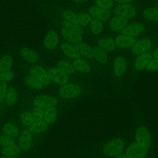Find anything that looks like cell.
<instances>
[{"label":"cell","mask_w":158,"mask_h":158,"mask_svg":"<svg viewBox=\"0 0 158 158\" xmlns=\"http://www.w3.org/2000/svg\"><path fill=\"white\" fill-rule=\"evenodd\" d=\"M58 40L59 38L57 33L54 30H50L46 35L44 44L46 48L51 49L57 46Z\"/></svg>","instance_id":"d6986e66"},{"label":"cell","mask_w":158,"mask_h":158,"mask_svg":"<svg viewBox=\"0 0 158 158\" xmlns=\"http://www.w3.org/2000/svg\"><path fill=\"white\" fill-rule=\"evenodd\" d=\"M74 2H78V3H80V2H83L87 0H73Z\"/></svg>","instance_id":"c3c4849f"},{"label":"cell","mask_w":158,"mask_h":158,"mask_svg":"<svg viewBox=\"0 0 158 158\" xmlns=\"http://www.w3.org/2000/svg\"><path fill=\"white\" fill-rule=\"evenodd\" d=\"M157 8H158V1H157Z\"/></svg>","instance_id":"816d5d0a"},{"label":"cell","mask_w":158,"mask_h":158,"mask_svg":"<svg viewBox=\"0 0 158 158\" xmlns=\"http://www.w3.org/2000/svg\"><path fill=\"white\" fill-rule=\"evenodd\" d=\"M61 33L63 37L69 42L73 44H77L82 42L83 37L81 35H79L75 32L72 31L66 28H63L61 30Z\"/></svg>","instance_id":"e0dca14e"},{"label":"cell","mask_w":158,"mask_h":158,"mask_svg":"<svg viewBox=\"0 0 158 158\" xmlns=\"http://www.w3.org/2000/svg\"><path fill=\"white\" fill-rule=\"evenodd\" d=\"M62 25L64 27V28H66L67 29L72 31L75 32L79 35H81L83 33V30L82 27L79 25H76L72 23H70L65 20H64L62 22Z\"/></svg>","instance_id":"d590c367"},{"label":"cell","mask_w":158,"mask_h":158,"mask_svg":"<svg viewBox=\"0 0 158 158\" xmlns=\"http://www.w3.org/2000/svg\"><path fill=\"white\" fill-rule=\"evenodd\" d=\"M1 158H14V157H12V156H9L4 155V156H2Z\"/></svg>","instance_id":"681fc988"},{"label":"cell","mask_w":158,"mask_h":158,"mask_svg":"<svg viewBox=\"0 0 158 158\" xmlns=\"http://www.w3.org/2000/svg\"><path fill=\"white\" fill-rule=\"evenodd\" d=\"M152 59V55L151 53L146 52L139 55L135 61V67L138 70L146 69V66Z\"/></svg>","instance_id":"9a60e30c"},{"label":"cell","mask_w":158,"mask_h":158,"mask_svg":"<svg viewBox=\"0 0 158 158\" xmlns=\"http://www.w3.org/2000/svg\"><path fill=\"white\" fill-rule=\"evenodd\" d=\"M124 141L120 138H115L107 143L103 148L105 155L109 157H115L121 154L124 149Z\"/></svg>","instance_id":"6da1fadb"},{"label":"cell","mask_w":158,"mask_h":158,"mask_svg":"<svg viewBox=\"0 0 158 158\" xmlns=\"http://www.w3.org/2000/svg\"><path fill=\"white\" fill-rule=\"evenodd\" d=\"M147 152V149L135 143L127 148L125 154L130 158H145Z\"/></svg>","instance_id":"8992f818"},{"label":"cell","mask_w":158,"mask_h":158,"mask_svg":"<svg viewBox=\"0 0 158 158\" xmlns=\"http://www.w3.org/2000/svg\"><path fill=\"white\" fill-rule=\"evenodd\" d=\"M146 69L149 71H157L158 70V60L152 59L148 65L146 66Z\"/></svg>","instance_id":"7bdbcfd3"},{"label":"cell","mask_w":158,"mask_h":158,"mask_svg":"<svg viewBox=\"0 0 158 158\" xmlns=\"http://www.w3.org/2000/svg\"><path fill=\"white\" fill-rule=\"evenodd\" d=\"M3 132L5 135L12 137H17L19 135L18 127L12 123H7L4 125Z\"/></svg>","instance_id":"83f0119b"},{"label":"cell","mask_w":158,"mask_h":158,"mask_svg":"<svg viewBox=\"0 0 158 158\" xmlns=\"http://www.w3.org/2000/svg\"><path fill=\"white\" fill-rule=\"evenodd\" d=\"M80 86L75 84H66L61 86L59 89V94L64 99H72L76 98L80 93Z\"/></svg>","instance_id":"7a4b0ae2"},{"label":"cell","mask_w":158,"mask_h":158,"mask_svg":"<svg viewBox=\"0 0 158 158\" xmlns=\"http://www.w3.org/2000/svg\"><path fill=\"white\" fill-rule=\"evenodd\" d=\"M24 80L28 86L35 89H41L44 86L40 81L32 77L31 75L25 77Z\"/></svg>","instance_id":"d6a6232c"},{"label":"cell","mask_w":158,"mask_h":158,"mask_svg":"<svg viewBox=\"0 0 158 158\" xmlns=\"http://www.w3.org/2000/svg\"><path fill=\"white\" fill-rule=\"evenodd\" d=\"M33 104L35 106L44 110L48 108L55 107L57 104V100L51 96L40 95L34 98Z\"/></svg>","instance_id":"277c9868"},{"label":"cell","mask_w":158,"mask_h":158,"mask_svg":"<svg viewBox=\"0 0 158 158\" xmlns=\"http://www.w3.org/2000/svg\"><path fill=\"white\" fill-rule=\"evenodd\" d=\"M62 15L65 21L76 25H80L77 15L71 10H64L62 13Z\"/></svg>","instance_id":"836d02e7"},{"label":"cell","mask_w":158,"mask_h":158,"mask_svg":"<svg viewBox=\"0 0 158 158\" xmlns=\"http://www.w3.org/2000/svg\"><path fill=\"white\" fill-rule=\"evenodd\" d=\"M98 44L100 48L107 52H113L116 48L114 41L110 38L101 39L98 41Z\"/></svg>","instance_id":"603a6c76"},{"label":"cell","mask_w":158,"mask_h":158,"mask_svg":"<svg viewBox=\"0 0 158 158\" xmlns=\"http://www.w3.org/2000/svg\"><path fill=\"white\" fill-rule=\"evenodd\" d=\"M19 143L20 149L25 151L30 149L31 145V133L28 130H23L20 134Z\"/></svg>","instance_id":"7c38bea8"},{"label":"cell","mask_w":158,"mask_h":158,"mask_svg":"<svg viewBox=\"0 0 158 158\" xmlns=\"http://www.w3.org/2000/svg\"><path fill=\"white\" fill-rule=\"evenodd\" d=\"M144 17L149 20L158 22V9L149 7L146 8L143 11Z\"/></svg>","instance_id":"4dcf8cb0"},{"label":"cell","mask_w":158,"mask_h":158,"mask_svg":"<svg viewBox=\"0 0 158 158\" xmlns=\"http://www.w3.org/2000/svg\"><path fill=\"white\" fill-rule=\"evenodd\" d=\"M144 29V27L143 24L140 23H134L125 26L121 30V32L123 35L135 37L141 33Z\"/></svg>","instance_id":"8fae6325"},{"label":"cell","mask_w":158,"mask_h":158,"mask_svg":"<svg viewBox=\"0 0 158 158\" xmlns=\"http://www.w3.org/2000/svg\"><path fill=\"white\" fill-rule=\"evenodd\" d=\"M89 13L90 15L99 20H106L110 16V12L109 10L103 9L96 6L89 8Z\"/></svg>","instance_id":"5bb4252c"},{"label":"cell","mask_w":158,"mask_h":158,"mask_svg":"<svg viewBox=\"0 0 158 158\" xmlns=\"http://www.w3.org/2000/svg\"><path fill=\"white\" fill-rule=\"evenodd\" d=\"M48 123L43 119L40 120H35L30 126L28 130L31 133L39 134L45 131L48 128Z\"/></svg>","instance_id":"ac0fdd59"},{"label":"cell","mask_w":158,"mask_h":158,"mask_svg":"<svg viewBox=\"0 0 158 158\" xmlns=\"http://www.w3.org/2000/svg\"><path fill=\"white\" fill-rule=\"evenodd\" d=\"M90 28L91 31L94 34H99L103 30V25L101 20L98 19H93L90 22Z\"/></svg>","instance_id":"e575fe53"},{"label":"cell","mask_w":158,"mask_h":158,"mask_svg":"<svg viewBox=\"0 0 158 158\" xmlns=\"http://www.w3.org/2000/svg\"><path fill=\"white\" fill-rule=\"evenodd\" d=\"M20 118L21 122L23 125L28 127L30 126L35 121L31 112L28 111L22 112L20 116Z\"/></svg>","instance_id":"8d00e7d4"},{"label":"cell","mask_w":158,"mask_h":158,"mask_svg":"<svg viewBox=\"0 0 158 158\" xmlns=\"http://www.w3.org/2000/svg\"><path fill=\"white\" fill-rule=\"evenodd\" d=\"M116 158H130V157H129L128 156H127L126 154H120V155H118V156H117V157H116Z\"/></svg>","instance_id":"7dc6e473"},{"label":"cell","mask_w":158,"mask_h":158,"mask_svg":"<svg viewBox=\"0 0 158 158\" xmlns=\"http://www.w3.org/2000/svg\"><path fill=\"white\" fill-rule=\"evenodd\" d=\"M49 77L52 81L57 84H65L69 81V77L68 75L64 73L58 67L50 69L48 72Z\"/></svg>","instance_id":"5b68a950"},{"label":"cell","mask_w":158,"mask_h":158,"mask_svg":"<svg viewBox=\"0 0 158 158\" xmlns=\"http://www.w3.org/2000/svg\"><path fill=\"white\" fill-rule=\"evenodd\" d=\"M61 49L65 55L72 59H77L80 57V54L78 53L75 48L69 43H64L62 44Z\"/></svg>","instance_id":"ffe728a7"},{"label":"cell","mask_w":158,"mask_h":158,"mask_svg":"<svg viewBox=\"0 0 158 158\" xmlns=\"http://www.w3.org/2000/svg\"><path fill=\"white\" fill-rule=\"evenodd\" d=\"M114 13L117 15L126 19H130L136 15V11L133 6L128 4H122L115 8Z\"/></svg>","instance_id":"9c48e42d"},{"label":"cell","mask_w":158,"mask_h":158,"mask_svg":"<svg viewBox=\"0 0 158 158\" xmlns=\"http://www.w3.org/2000/svg\"><path fill=\"white\" fill-rule=\"evenodd\" d=\"M127 19L117 15L113 17L109 22V27L111 30L115 31L122 30L127 24Z\"/></svg>","instance_id":"2e32d148"},{"label":"cell","mask_w":158,"mask_h":158,"mask_svg":"<svg viewBox=\"0 0 158 158\" xmlns=\"http://www.w3.org/2000/svg\"><path fill=\"white\" fill-rule=\"evenodd\" d=\"M44 109L35 106L31 111V114H32L34 120H43V115H44Z\"/></svg>","instance_id":"60d3db41"},{"label":"cell","mask_w":158,"mask_h":158,"mask_svg":"<svg viewBox=\"0 0 158 158\" xmlns=\"http://www.w3.org/2000/svg\"><path fill=\"white\" fill-rule=\"evenodd\" d=\"M1 107H0V112H1Z\"/></svg>","instance_id":"f5cc1de1"},{"label":"cell","mask_w":158,"mask_h":158,"mask_svg":"<svg viewBox=\"0 0 158 158\" xmlns=\"http://www.w3.org/2000/svg\"><path fill=\"white\" fill-rule=\"evenodd\" d=\"M13 60L10 56L7 55L0 59V72L10 70L12 65Z\"/></svg>","instance_id":"f1b7e54d"},{"label":"cell","mask_w":158,"mask_h":158,"mask_svg":"<svg viewBox=\"0 0 158 158\" xmlns=\"http://www.w3.org/2000/svg\"><path fill=\"white\" fill-rule=\"evenodd\" d=\"M56 116H57V112L54 107L44 109L43 120L46 121L48 124L52 123L55 121L56 118Z\"/></svg>","instance_id":"484cf974"},{"label":"cell","mask_w":158,"mask_h":158,"mask_svg":"<svg viewBox=\"0 0 158 158\" xmlns=\"http://www.w3.org/2000/svg\"><path fill=\"white\" fill-rule=\"evenodd\" d=\"M135 139L136 143L147 149H149L151 143V135L147 128L144 127H140L136 130Z\"/></svg>","instance_id":"3957f363"},{"label":"cell","mask_w":158,"mask_h":158,"mask_svg":"<svg viewBox=\"0 0 158 158\" xmlns=\"http://www.w3.org/2000/svg\"><path fill=\"white\" fill-rule=\"evenodd\" d=\"M7 89V83L0 81V94L4 98L6 97Z\"/></svg>","instance_id":"ee69618b"},{"label":"cell","mask_w":158,"mask_h":158,"mask_svg":"<svg viewBox=\"0 0 158 158\" xmlns=\"http://www.w3.org/2000/svg\"><path fill=\"white\" fill-rule=\"evenodd\" d=\"M72 65H73L75 70L83 73H88L90 71L91 69L89 65L83 60L81 59H73L72 62Z\"/></svg>","instance_id":"cb8c5ba5"},{"label":"cell","mask_w":158,"mask_h":158,"mask_svg":"<svg viewBox=\"0 0 158 158\" xmlns=\"http://www.w3.org/2000/svg\"><path fill=\"white\" fill-rule=\"evenodd\" d=\"M127 67L126 59L123 56H117L114 62V72L115 75L120 77L125 72Z\"/></svg>","instance_id":"4fadbf2b"},{"label":"cell","mask_w":158,"mask_h":158,"mask_svg":"<svg viewBox=\"0 0 158 158\" xmlns=\"http://www.w3.org/2000/svg\"><path fill=\"white\" fill-rule=\"evenodd\" d=\"M15 141L13 137L7 135H2L0 136V145L2 147L7 146L14 144Z\"/></svg>","instance_id":"ab89813d"},{"label":"cell","mask_w":158,"mask_h":158,"mask_svg":"<svg viewBox=\"0 0 158 158\" xmlns=\"http://www.w3.org/2000/svg\"><path fill=\"white\" fill-rule=\"evenodd\" d=\"M78 22L80 25H81L83 26H86L88 25L90 22L91 21V16L88 14L85 13H81L78 14L77 15Z\"/></svg>","instance_id":"74e56055"},{"label":"cell","mask_w":158,"mask_h":158,"mask_svg":"<svg viewBox=\"0 0 158 158\" xmlns=\"http://www.w3.org/2000/svg\"><path fill=\"white\" fill-rule=\"evenodd\" d=\"M5 98L6 103L8 105L14 104L17 101V94L16 90L14 88H9Z\"/></svg>","instance_id":"1f68e13d"},{"label":"cell","mask_w":158,"mask_h":158,"mask_svg":"<svg viewBox=\"0 0 158 158\" xmlns=\"http://www.w3.org/2000/svg\"><path fill=\"white\" fill-rule=\"evenodd\" d=\"M96 6L103 9H110L114 5L112 0H95Z\"/></svg>","instance_id":"f35d334b"},{"label":"cell","mask_w":158,"mask_h":158,"mask_svg":"<svg viewBox=\"0 0 158 158\" xmlns=\"http://www.w3.org/2000/svg\"><path fill=\"white\" fill-rule=\"evenodd\" d=\"M3 100H4V98H3V97L1 96V94H0V104L2 102Z\"/></svg>","instance_id":"f907efd6"},{"label":"cell","mask_w":158,"mask_h":158,"mask_svg":"<svg viewBox=\"0 0 158 158\" xmlns=\"http://www.w3.org/2000/svg\"><path fill=\"white\" fill-rule=\"evenodd\" d=\"M20 53L22 57L25 60L31 63H35L37 62L39 59L38 55L34 51L29 48H23L21 49L20 51Z\"/></svg>","instance_id":"7402d4cb"},{"label":"cell","mask_w":158,"mask_h":158,"mask_svg":"<svg viewBox=\"0 0 158 158\" xmlns=\"http://www.w3.org/2000/svg\"><path fill=\"white\" fill-rule=\"evenodd\" d=\"M93 54L96 60L101 64L107 62V53L105 50L100 47H95L93 49Z\"/></svg>","instance_id":"d4e9b609"},{"label":"cell","mask_w":158,"mask_h":158,"mask_svg":"<svg viewBox=\"0 0 158 158\" xmlns=\"http://www.w3.org/2000/svg\"><path fill=\"white\" fill-rule=\"evenodd\" d=\"M20 146L15 144L2 147V152L4 155L9 156L12 157H14L19 155V154L20 153Z\"/></svg>","instance_id":"4316f807"},{"label":"cell","mask_w":158,"mask_h":158,"mask_svg":"<svg viewBox=\"0 0 158 158\" xmlns=\"http://www.w3.org/2000/svg\"><path fill=\"white\" fill-rule=\"evenodd\" d=\"M114 42L115 45L118 48L126 49L132 47V46L136 42V38L133 36L122 34L116 36Z\"/></svg>","instance_id":"30bf717a"},{"label":"cell","mask_w":158,"mask_h":158,"mask_svg":"<svg viewBox=\"0 0 158 158\" xmlns=\"http://www.w3.org/2000/svg\"><path fill=\"white\" fill-rule=\"evenodd\" d=\"M57 66L60 70H62L64 73H65L68 75L73 74L75 71V69L74 68L73 65L65 60L59 61Z\"/></svg>","instance_id":"f546056e"},{"label":"cell","mask_w":158,"mask_h":158,"mask_svg":"<svg viewBox=\"0 0 158 158\" xmlns=\"http://www.w3.org/2000/svg\"><path fill=\"white\" fill-rule=\"evenodd\" d=\"M152 56L154 57L155 59H157L158 60V49H156L152 54Z\"/></svg>","instance_id":"bcb514c9"},{"label":"cell","mask_w":158,"mask_h":158,"mask_svg":"<svg viewBox=\"0 0 158 158\" xmlns=\"http://www.w3.org/2000/svg\"><path fill=\"white\" fill-rule=\"evenodd\" d=\"M152 47V42L147 38L141 39L134 43L132 46V52L136 55H140L147 52Z\"/></svg>","instance_id":"ba28073f"},{"label":"cell","mask_w":158,"mask_h":158,"mask_svg":"<svg viewBox=\"0 0 158 158\" xmlns=\"http://www.w3.org/2000/svg\"><path fill=\"white\" fill-rule=\"evenodd\" d=\"M115 2H118L120 4H128L132 0H114Z\"/></svg>","instance_id":"f6af8a7d"},{"label":"cell","mask_w":158,"mask_h":158,"mask_svg":"<svg viewBox=\"0 0 158 158\" xmlns=\"http://www.w3.org/2000/svg\"><path fill=\"white\" fill-rule=\"evenodd\" d=\"M30 75L40 81L43 85H48L51 82L48 72L40 66H34L30 70Z\"/></svg>","instance_id":"52a82bcc"},{"label":"cell","mask_w":158,"mask_h":158,"mask_svg":"<svg viewBox=\"0 0 158 158\" xmlns=\"http://www.w3.org/2000/svg\"><path fill=\"white\" fill-rule=\"evenodd\" d=\"M73 46L80 55L88 58H91L93 56V49H91V48L88 44L83 42H80L75 44Z\"/></svg>","instance_id":"44dd1931"},{"label":"cell","mask_w":158,"mask_h":158,"mask_svg":"<svg viewBox=\"0 0 158 158\" xmlns=\"http://www.w3.org/2000/svg\"><path fill=\"white\" fill-rule=\"evenodd\" d=\"M14 77V73L11 70L0 72V81L7 82L10 81Z\"/></svg>","instance_id":"b9f144b4"}]
</instances>
